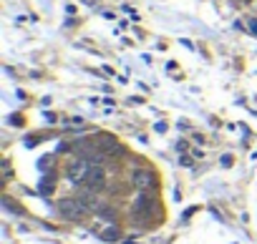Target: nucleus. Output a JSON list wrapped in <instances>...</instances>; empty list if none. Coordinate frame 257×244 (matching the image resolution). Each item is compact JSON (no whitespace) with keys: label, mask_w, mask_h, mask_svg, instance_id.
<instances>
[{"label":"nucleus","mask_w":257,"mask_h":244,"mask_svg":"<svg viewBox=\"0 0 257 244\" xmlns=\"http://www.w3.org/2000/svg\"><path fill=\"white\" fill-rule=\"evenodd\" d=\"M250 30H252V33H257V20H250Z\"/></svg>","instance_id":"obj_9"},{"label":"nucleus","mask_w":257,"mask_h":244,"mask_svg":"<svg viewBox=\"0 0 257 244\" xmlns=\"http://www.w3.org/2000/svg\"><path fill=\"white\" fill-rule=\"evenodd\" d=\"M58 212H61V217H66V219H73V222H79V219H84L86 217V207L81 204L79 199H61L58 201Z\"/></svg>","instance_id":"obj_1"},{"label":"nucleus","mask_w":257,"mask_h":244,"mask_svg":"<svg viewBox=\"0 0 257 244\" xmlns=\"http://www.w3.org/2000/svg\"><path fill=\"white\" fill-rule=\"evenodd\" d=\"M81 204L86 207V209H96L98 207V201H96V196H93V191L91 189H84V191H79V196H76Z\"/></svg>","instance_id":"obj_7"},{"label":"nucleus","mask_w":257,"mask_h":244,"mask_svg":"<svg viewBox=\"0 0 257 244\" xmlns=\"http://www.w3.org/2000/svg\"><path fill=\"white\" fill-rule=\"evenodd\" d=\"M84 184H86V189L98 191L103 186V171H101V166H91V171H88V176H86Z\"/></svg>","instance_id":"obj_4"},{"label":"nucleus","mask_w":257,"mask_h":244,"mask_svg":"<svg viewBox=\"0 0 257 244\" xmlns=\"http://www.w3.org/2000/svg\"><path fill=\"white\" fill-rule=\"evenodd\" d=\"M154 196L152 194H146V191H141L139 196H136V204H134V209L136 212H149V209H154Z\"/></svg>","instance_id":"obj_5"},{"label":"nucleus","mask_w":257,"mask_h":244,"mask_svg":"<svg viewBox=\"0 0 257 244\" xmlns=\"http://www.w3.org/2000/svg\"><path fill=\"white\" fill-rule=\"evenodd\" d=\"M134 184H136L141 191L154 189V186H157V176H154L152 171H146V169H139V171H134Z\"/></svg>","instance_id":"obj_3"},{"label":"nucleus","mask_w":257,"mask_h":244,"mask_svg":"<svg viewBox=\"0 0 257 244\" xmlns=\"http://www.w3.org/2000/svg\"><path fill=\"white\" fill-rule=\"evenodd\" d=\"M91 161L88 159H76V161H73V164L68 166V179L73 181V184H84L86 181V176H88V171H91Z\"/></svg>","instance_id":"obj_2"},{"label":"nucleus","mask_w":257,"mask_h":244,"mask_svg":"<svg viewBox=\"0 0 257 244\" xmlns=\"http://www.w3.org/2000/svg\"><path fill=\"white\" fill-rule=\"evenodd\" d=\"M98 149L103 151V154H108V156H116V154H121V146L114 141V139H103V141H98Z\"/></svg>","instance_id":"obj_6"},{"label":"nucleus","mask_w":257,"mask_h":244,"mask_svg":"<svg viewBox=\"0 0 257 244\" xmlns=\"http://www.w3.org/2000/svg\"><path fill=\"white\" fill-rule=\"evenodd\" d=\"M101 239H103V242H119V239H121V232H119L116 227H106V229L101 232Z\"/></svg>","instance_id":"obj_8"}]
</instances>
